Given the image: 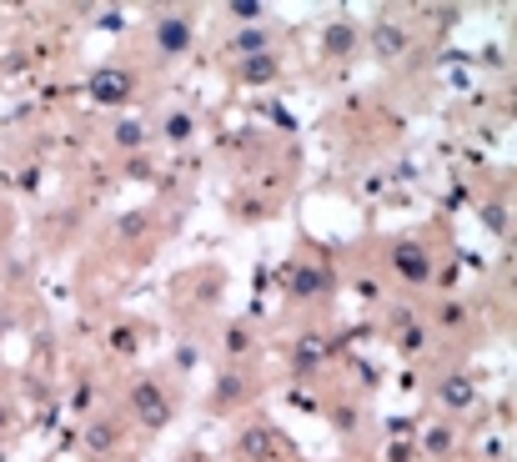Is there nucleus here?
I'll list each match as a JSON object with an SVG mask.
<instances>
[{"label":"nucleus","mask_w":517,"mask_h":462,"mask_svg":"<svg viewBox=\"0 0 517 462\" xmlns=\"http://www.w3.org/2000/svg\"><path fill=\"white\" fill-rule=\"evenodd\" d=\"M91 96L106 101V106H116V101L131 96V76H126V71H96V76H91Z\"/></svg>","instance_id":"nucleus-2"},{"label":"nucleus","mask_w":517,"mask_h":462,"mask_svg":"<svg viewBox=\"0 0 517 462\" xmlns=\"http://www.w3.org/2000/svg\"><path fill=\"white\" fill-rule=\"evenodd\" d=\"M271 442H276V437H271L266 427H251V432L242 437V452H251V457H271Z\"/></svg>","instance_id":"nucleus-9"},{"label":"nucleus","mask_w":517,"mask_h":462,"mask_svg":"<svg viewBox=\"0 0 517 462\" xmlns=\"http://www.w3.org/2000/svg\"><path fill=\"white\" fill-rule=\"evenodd\" d=\"M392 266L407 276V281H422V276H427V252H422L417 242H402V247L392 252Z\"/></svg>","instance_id":"nucleus-3"},{"label":"nucleus","mask_w":517,"mask_h":462,"mask_svg":"<svg viewBox=\"0 0 517 462\" xmlns=\"http://www.w3.org/2000/svg\"><path fill=\"white\" fill-rule=\"evenodd\" d=\"M407 457H412L407 442H392V447H387V462H407Z\"/></svg>","instance_id":"nucleus-17"},{"label":"nucleus","mask_w":517,"mask_h":462,"mask_svg":"<svg viewBox=\"0 0 517 462\" xmlns=\"http://www.w3.org/2000/svg\"><path fill=\"white\" fill-rule=\"evenodd\" d=\"M186 40H191V26H186V21H166V26H161V45L186 50Z\"/></svg>","instance_id":"nucleus-10"},{"label":"nucleus","mask_w":517,"mask_h":462,"mask_svg":"<svg viewBox=\"0 0 517 462\" xmlns=\"http://www.w3.org/2000/svg\"><path fill=\"white\" fill-rule=\"evenodd\" d=\"M292 286H297V297H317V292H322V271H312V266H302Z\"/></svg>","instance_id":"nucleus-11"},{"label":"nucleus","mask_w":517,"mask_h":462,"mask_svg":"<svg viewBox=\"0 0 517 462\" xmlns=\"http://www.w3.org/2000/svg\"><path fill=\"white\" fill-rule=\"evenodd\" d=\"M322 357H326V342L322 337H302V346H297V372H312Z\"/></svg>","instance_id":"nucleus-6"},{"label":"nucleus","mask_w":517,"mask_h":462,"mask_svg":"<svg viewBox=\"0 0 517 462\" xmlns=\"http://www.w3.org/2000/svg\"><path fill=\"white\" fill-rule=\"evenodd\" d=\"M261 11H266V6H256V0H237V6H232V16H237V21H256Z\"/></svg>","instance_id":"nucleus-14"},{"label":"nucleus","mask_w":517,"mask_h":462,"mask_svg":"<svg viewBox=\"0 0 517 462\" xmlns=\"http://www.w3.org/2000/svg\"><path fill=\"white\" fill-rule=\"evenodd\" d=\"M171 141H186L191 136V116H171V131H166Z\"/></svg>","instance_id":"nucleus-15"},{"label":"nucleus","mask_w":517,"mask_h":462,"mask_svg":"<svg viewBox=\"0 0 517 462\" xmlns=\"http://www.w3.org/2000/svg\"><path fill=\"white\" fill-rule=\"evenodd\" d=\"M402 346H422V327H412V322H402Z\"/></svg>","instance_id":"nucleus-16"},{"label":"nucleus","mask_w":517,"mask_h":462,"mask_svg":"<svg viewBox=\"0 0 517 462\" xmlns=\"http://www.w3.org/2000/svg\"><path fill=\"white\" fill-rule=\"evenodd\" d=\"M271 71H276V61H271V55H256V61L246 66V76H251V81H266Z\"/></svg>","instance_id":"nucleus-13"},{"label":"nucleus","mask_w":517,"mask_h":462,"mask_svg":"<svg viewBox=\"0 0 517 462\" xmlns=\"http://www.w3.org/2000/svg\"><path fill=\"white\" fill-rule=\"evenodd\" d=\"M372 45H377V55H397L402 45H407V35H402L397 26H377L372 30Z\"/></svg>","instance_id":"nucleus-7"},{"label":"nucleus","mask_w":517,"mask_h":462,"mask_svg":"<svg viewBox=\"0 0 517 462\" xmlns=\"http://www.w3.org/2000/svg\"><path fill=\"white\" fill-rule=\"evenodd\" d=\"M322 45H326L331 55H347V50L357 45V30H352V26H331V30L322 35Z\"/></svg>","instance_id":"nucleus-8"},{"label":"nucleus","mask_w":517,"mask_h":462,"mask_svg":"<svg viewBox=\"0 0 517 462\" xmlns=\"http://www.w3.org/2000/svg\"><path fill=\"white\" fill-rule=\"evenodd\" d=\"M181 462H201V457H196V452H191V457H181Z\"/></svg>","instance_id":"nucleus-19"},{"label":"nucleus","mask_w":517,"mask_h":462,"mask_svg":"<svg viewBox=\"0 0 517 462\" xmlns=\"http://www.w3.org/2000/svg\"><path fill=\"white\" fill-rule=\"evenodd\" d=\"M472 397H477V387H472V377H467V372H447V382H442V402H447L452 412L472 407Z\"/></svg>","instance_id":"nucleus-4"},{"label":"nucleus","mask_w":517,"mask_h":462,"mask_svg":"<svg viewBox=\"0 0 517 462\" xmlns=\"http://www.w3.org/2000/svg\"><path fill=\"white\" fill-rule=\"evenodd\" d=\"M131 412H136L146 427H161V422L171 417V407H166V392H161L156 382H136V387H131Z\"/></svg>","instance_id":"nucleus-1"},{"label":"nucleus","mask_w":517,"mask_h":462,"mask_svg":"<svg viewBox=\"0 0 517 462\" xmlns=\"http://www.w3.org/2000/svg\"><path fill=\"white\" fill-rule=\"evenodd\" d=\"M110 447H116V427H110V422H91V427H86V452L106 457Z\"/></svg>","instance_id":"nucleus-5"},{"label":"nucleus","mask_w":517,"mask_h":462,"mask_svg":"<svg viewBox=\"0 0 517 462\" xmlns=\"http://www.w3.org/2000/svg\"><path fill=\"white\" fill-rule=\"evenodd\" d=\"M116 136H121V146H141V126H121Z\"/></svg>","instance_id":"nucleus-18"},{"label":"nucleus","mask_w":517,"mask_h":462,"mask_svg":"<svg viewBox=\"0 0 517 462\" xmlns=\"http://www.w3.org/2000/svg\"><path fill=\"white\" fill-rule=\"evenodd\" d=\"M427 452L447 457V452H452V432H447V427H432V432H427Z\"/></svg>","instance_id":"nucleus-12"}]
</instances>
